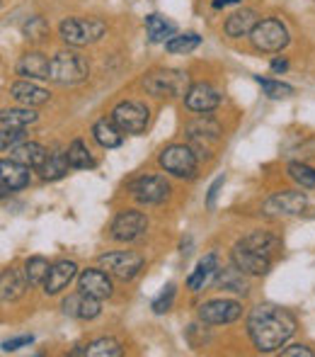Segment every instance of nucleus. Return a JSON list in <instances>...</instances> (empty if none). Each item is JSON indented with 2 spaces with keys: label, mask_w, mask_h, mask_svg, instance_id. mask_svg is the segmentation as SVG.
Listing matches in <instances>:
<instances>
[{
  "label": "nucleus",
  "mask_w": 315,
  "mask_h": 357,
  "mask_svg": "<svg viewBox=\"0 0 315 357\" xmlns=\"http://www.w3.org/2000/svg\"><path fill=\"white\" fill-rule=\"evenodd\" d=\"M296 331V321L289 311L277 306H257L248 319V333L259 353L282 348Z\"/></svg>",
  "instance_id": "obj_1"
},
{
  "label": "nucleus",
  "mask_w": 315,
  "mask_h": 357,
  "mask_svg": "<svg viewBox=\"0 0 315 357\" xmlns=\"http://www.w3.org/2000/svg\"><path fill=\"white\" fill-rule=\"evenodd\" d=\"M143 88H146V93L156 95V98H179V95H187L192 83H189V75L184 71L160 68V71H153L146 75Z\"/></svg>",
  "instance_id": "obj_2"
},
{
  "label": "nucleus",
  "mask_w": 315,
  "mask_h": 357,
  "mask_svg": "<svg viewBox=\"0 0 315 357\" xmlns=\"http://www.w3.org/2000/svg\"><path fill=\"white\" fill-rule=\"evenodd\" d=\"M90 73V66L80 54L73 52H58L51 59V80L58 85H76L83 83Z\"/></svg>",
  "instance_id": "obj_3"
},
{
  "label": "nucleus",
  "mask_w": 315,
  "mask_h": 357,
  "mask_svg": "<svg viewBox=\"0 0 315 357\" xmlns=\"http://www.w3.org/2000/svg\"><path fill=\"white\" fill-rule=\"evenodd\" d=\"M58 32H61V39L66 44L85 47V44H92L102 37L104 24L95 17H71V20H63Z\"/></svg>",
  "instance_id": "obj_4"
},
{
  "label": "nucleus",
  "mask_w": 315,
  "mask_h": 357,
  "mask_svg": "<svg viewBox=\"0 0 315 357\" xmlns=\"http://www.w3.org/2000/svg\"><path fill=\"white\" fill-rule=\"evenodd\" d=\"M250 39H252L255 49L259 52H282L284 47L289 44V32L279 20H262L257 22V27L250 32Z\"/></svg>",
  "instance_id": "obj_5"
},
{
  "label": "nucleus",
  "mask_w": 315,
  "mask_h": 357,
  "mask_svg": "<svg viewBox=\"0 0 315 357\" xmlns=\"http://www.w3.org/2000/svg\"><path fill=\"white\" fill-rule=\"evenodd\" d=\"M112 122L124 134H141L148 127V107L143 102H136V100L119 102L112 112Z\"/></svg>",
  "instance_id": "obj_6"
},
{
  "label": "nucleus",
  "mask_w": 315,
  "mask_h": 357,
  "mask_svg": "<svg viewBox=\"0 0 315 357\" xmlns=\"http://www.w3.org/2000/svg\"><path fill=\"white\" fill-rule=\"evenodd\" d=\"M160 165H163L168 173L177 175V178H192L194 170H197V153H194L189 146L175 144L168 146L160 155Z\"/></svg>",
  "instance_id": "obj_7"
},
{
  "label": "nucleus",
  "mask_w": 315,
  "mask_h": 357,
  "mask_svg": "<svg viewBox=\"0 0 315 357\" xmlns=\"http://www.w3.org/2000/svg\"><path fill=\"white\" fill-rule=\"evenodd\" d=\"M233 265L238 270H243L245 275H264L269 270V265H272V255L262 253L255 245L240 241L236 248H233Z\"/></svg>",
  "instance_id": "obj_8"
},
{
  "label": "nucleus",
  "mask_w": 315,
  "mask_h": 357,
  "mask_svg": "<svg viewBox=\"0 0 315 357\" xmlns=\"http://www.w3.org/2000/svg\"><path fill=\"white\" fill-rule=\"evenodd\" d=\"M99 265L102 268H107V273H112L114 278H119V280H134L138 273H141V268H143V258L141 255H136V253H107V255H102L99 258Z\"/></svg>",
  "instance_id": "obj_9"
},
{
  "label": "nucleus",
  "mask_w": 315,
  "mask_h": 357,
  "mask_svg": "<svg viewBox=\"0 0 315 357\" xmlns=\"http://www.w3.org/2000/svg\"><path fill=\"white\" fill-rule=\"evenodd\" d=\"M131 195L143 204H160L168 199L170 185L160 175H143L131 183Z\"/></svg>",
  "instance_id": "obj_10"
},
{
  "label": "nucleus",
  "mask_w": 315,
  "mask_h": 357,
  "mask_svg": "<svg viewBox=\"0 0 315 357\" xmlns=\"http://www.w3.org/2000/svg\"><path fill=\"white\" fill-rule=\"evenodd\" d=\"M308 204V197L303 192H279L274 197H269L267 202L262 204V212L267 216H293L301 214Z\"/></svg>",
  "instance_id": "obj_11"
},
{
  "label": "nucleus",
  "mask_w": 315,
  "mask_h": 357,
  "mask_svg": "<svg viewBox=\"0 0 315 357\" xmlns=\"http://www.w3.org/2000/svg\"><path fill=\"white\" fill-rule=\"evenodd\" d=\"M148 229V219L141 212H122L112 224V238L114 241H136L143 231Z\"/></svg>",
  "instance_id": "obj_12"
},
{
  "label": "nucleus",
  "mask_w": 315,
  "mask_h": 357,
  "mask_svg": "<svg viewBox=\"0 0 315 357\" xmlns=\"http://www.w3.org/2000/svg\"><path fill=\"white\" fill-rule=\"evenodd\" d=\"M240 304L238 301H231V299H213L209 304H204L199 309V319L204 324H211V326H221V324H231L240 316Z\"/></svg>",
  "instance_id": "obj_13"
},
{
  "label": "nucleus",
  "mask_w": 315,
  "mask_h": 357,
  "mask_svg": "<svg viewBox=\"0 0 315 357\" xmlns=\"http://www.w3.org/2000/svg\"><path fill=\"white\" fill-rule=\"evenodd\" d=\"M184 102L192 112H211L221 105V93L209 83H194L184 95Z\"/></svg>",
  "instance_id": "obj_14"
},
{
  "label": "nucleus",
  "mask_w": 315,
  "mask_h": 357,
  "mask_svg": "<svg viewBox=\"0 0 315 357\" xmlns=\"http://www.w3.org/2000/svg\"><path fill=\"white\" fill-rule=\"evenodd\" d=\"M0 190H3V197H8L13 190H22L29 185V168L17 160H3L0 163Z\"/></svg>",
  "instance_id": "obj_15"
},
{
  "label": "nucleus",
  "mask_w": 315,
  "mask_h": 357,
  "mask_svg": "<svg viewBox=\"0 0 315 357\" xmlns=\"http://www.w3.org/2000/svg\"><path fill=\"white\" fill-rule=\"evenodd\" d=\"M78 289L102 301L112 294V282L102 270H83V275L78 278Z\"/></svg>",
  "instance_id": "obj_16"
},
{
  "label": "nucleus",
  "mask_w": 315,
  "mask_h": 357,
  "mask_svg": "<svg viewBox=\"0 0 315 357\" xmlns=\"http://www.w3.org/2000/svg\"><path fill=\"white\" fill-rule=\"evenodd\" d=\"M63 311L73 319H83L90 321L95 316H99V299L85 294V291H78V294H71L66 301H63Z\"/></svg>",
  "instance_id": "obj_17"
},
{
  "label": "nucleus",
  "mask_w": 315,
  "mask_h": 357,
  "mask_svg": "<svg viewBox=\"0 0 315 357\" xmlns=\"http://www.w3.org/2000/svg\"><path fill=\"white\" fill-rule=\"evenodd\" d=\"M17 75H22V78H34V80L51 78V61H49L44 54L29 52L17 61Z\"/></svg>",
  "instance_id": "obj_18"
},
{
  "label": "nucleus",
  "mask_w": 315,
  "mask_h": 357,
  "mask_svg": "<svg viewBox=\"0 0 315 357\" xmlns=\"http://www.w3.org/2000/svg\"><path fill=\"white\" fill-rule=\"evenodd\" d=\"M76 263H71V260H61V263L51 265L47 282H44V291L47 294H58L63 287L71 284V280L76 278Z\"/></svg>",
  "instance_id": "obj_19"
},
{
  "label": "nucleus",
  "mask_w": 315,
  "mask_h": 357,
  "mask_svg": "<svg viewBox=\"0 0 315 357\" xmlns=\"http://www.w3.org/2000/svg\"><path fill=\"white\" fill-rule=\"evenodd\" d=\"M10 95H13L19 105H27V107L49 102V90L39 88V85L29 83V80H17V83L10 85Z\"/></svg>",
  "instance_id": "obj_20"
},
{
  "label": "nucleus",
  "mask_w": 315,
  "mask_h": 357,
  "mask_svg": "<svg viewBox=\"0 0 315 357\" xmlns=\"http://www.w3.org/2000/svg\"><path fill=\"white\" fill-rule=\"evenodd\" d=\"M27 284H29L27 273H22V270H17V268L5 270L3 280H0V296H3V301L19 299V296L24 294V289H27Z\"/></svg>",
  "instance_id": "obj_21"
},
{
  "label": "nucleus",
  "mask_w": 315,
  "mask_h": 357,
  "mask_svg": "<svg viewBox=\"0 0 315 357\" xmlns=\"http://www.w3.org/2000/svg\"><path fill=\"white\" fill-rule=\"evenodd\" d=\"M255 27H257V13L250 8L238 10V13H233L231 17L226 20V34L233 39L245 37V34H250Z\"/></svg>",
  "instance_id": "obj_22"
},
{
  "label": "nucleus",
  "mask_w": 315,
  "mask_h": 357,
  "mask_svg": "<svg viewBox=\"0 0 315 357\" xmlns=\"http://www.w3.org/2000/svg\"><path fill=\"white\" fill-rule=\"evenodd\" d=\"M13 160H17V163L27 165V168H42L44 160L49 158L47 149H44L42 144H34V142H27V144H19L13 149Z\"/></svg>",
  "instance_id": "obj_23"
},
{
  "label": "nucleus",
  "mask_w": 315,
  "mask_h": 357,
  "mask_svg": "<svg viewBox=\"0 0 315 357\" xmlns=\"http://www.w3.org/2000/svg\"><path fill=\"white\" fill-rule=\"evenodd\" d=\"M216 273H218V260H216V255H207V258H204L202 263L197 265V270H194V273L189 275L187 287L192 291L204 289V287L209 284V280H211Z\"/></svg>",
  "instance_id": "obj_24"
},
{
  "label": "nucleus",
  "mask_w": 315,
  "mask_h": 357,
  "mask_svg": "<svg viewBox=\"0 0 315 357\" xmlns=\"http://www.w3.org/2000/svg\"><path fill=\"white\" fill-rule=\"evenodd\" d=\"M92 137L102 149H117V146H122V129H119L114 122H109V119L95 122Z\"/></svg>",
  "instance_id": "obj_25"
},
{
  "label": "nucleus",
  "mask_w": 315,
  "mask_h": 357,
  "mask_svg": "<svg viewBox=\"0 0 315 357\" xmlns=\"http://www.w3.org/2000/svg\"><path fill=\"white\" fill-rule=\"evenodd\" d=\"M68 168H71L68 153H61V151H56V153H49V158L44 160V165L39 170H42V178L44 180H61L63 175L68 173Z\"/></svg>",
  "instance_id": "obj_26"
},
{
  "label": "nucleus",
  "mask_w": 315,
  "mask_h": 357,
  "mask_svg": "<svg viewBox=\"0 0 315 357\" xmlns=\"http://www.w3.org/2000/svg\"><path fill=\"white\" fill-rule=\"evenodd\" d=\"M146 29H148V39H151L153 44L172 39V34H175V24L170 22V20H165L163 15H148Z\"/></svg>",
  "instance_id": "obj_27"
},
{
  "label": "nucleus",
  "mask_w": 315,
  "mask_h": 357,
  "mask_svg": "<svg viewBox=\"0 0 315 357\" xmlns=\"http://www.w3.org/2000/svg\"><path fill=\"white\" fill-rule=\"evenodd\" d=\"M73 355H90V357H119L122 355V345L114 338H99L90 343L83 350H73Z\"/></svg>",
  "instance_id": "obj_28"
},
{
  "label": "nucleus",
  "mask_w": 315,
  "mask_h": 357,
  "mask_svg": "<svg viewBox=\"0 0 315 357\" xmlns=\"http://www.w3.org/2000/svg\"><path fill=\"white\" fill-rule=\"evenodd\" d=\"M34 122H37V114L32 109H3V114H0L3 129H24Z\"/></svg>",
  "instance_id": "obj_29"
},
{
  "label": "nucleus",
  "mask_w": 315,
  "mask_h": 357,
  "mask_svg": "<svg viewBox=\"0 0 315 357\" xmlns=\"http://www.w3.org/2000/svg\"><path fill=\"white\" fill-rule=\"evenodd\" d=\"M243 270H238L236 265L228 270H218V287L223 289H231V291H238V294H245L248 291V284L243 280Z\"/></svg>",
  "instance_id": "obj_30"
},
{
  "label": "nucleus",
  "mask_w": 315,
  "mask_h": 357,
  "mask_svg": "<svg viewBox=\"0 0 315 357\" xmlns=\"http://www.w3.org/2000/svg\"><path fill=\"white\" fill-rule=\"evenodd\" d=\"M199 44H202V37L189 32V34H182V37L168 39V42H165V49H168L170 54H189V52H194Z\"/></svg>",
  "instance_id": "obj_31"
},
{
  "label": "nucleus",
  "mask_w": 315,
  "mask_h": 357,
  "mask_svg": "<svg viewBox=\"0 0 315 357\" xmlns=\"http://www.w3.org/2000/svg\"><path fill=\"white\" fill-rule=\"evenodd\" d=\"M49 270H51V265H49L47 258H29L27 260V268H24V273H27V280L29 284H44L49 278Z\"/></svg>",
  "instance_id": "obj_32"
},
{
  "label": "nucleus",
  "mask_w": 315,
  "mask_h": 357,
  "mask_svg": "<svg viewBox=\"0 0 315 357\" xmlns=\"http://www.w3.org/2000/svg\"><path fill=\"white\" fill-rule=\"evenodd\" d=\"M66 153H68V160H71V168H92V165H95L88 146L80 142V139H76V142L68 146Z\"/></svg>",
  "instance_id": "obj_33"
},
{
  "label": "nucleus",
  "mask_w": 315,
  "mask_h": 357,
  "mask_svg": "<svg viewBox=\"0 0 315 357\" xmlns=\"http://www.w3.org/2000/svg\"><path fill=\"white\" fill-rule=\"evenodd\" d=\"M221 134V127L211 119H199V122L189 124V139L192 142H202L204 144V137H211V139H218Z\"/></svg>",
  "instance_id": "obj_34"
},
{
  "label": "nucleus",
  "mask_w": 315,
  "mask_h": 357,
  "mask_svg": "<svg viewBox=\"0 0 315 357\" xmlns=\"http://www.w3.org/2000/svg\"><path fill=\"white\" fill-rule=\"evenodd\" d=\"M257 83L262 85L264 93H267L269 98H274V100H282V98H289V95H293V88H291V85L279 83V80H267V78H262V75H259Z\"/></svg>",
  "instance_id": "obj_35"
},
{
  "label": "nucleus",
  "mask_w": 315,
  "mask_h": 357,
  "mask_svg": "<svg viewBox=\"0 0 315 357\" xmlns=\"http://www.w3.org/2000/svg\"><path fill=\"white\" fill-rule=\"evenodd\" d=\"M289 173H291V178L296 180L301 188H315V170L311 168V165L291 163L289 165Z\"/></svg>",
  "instance_id": "obj_36"
},
{
  "label": "nucleus",
  "mask_w": 315,
  "mask_h": 357,
  "mask_svg": "<svg viewBox=\"0 0 315 357\" xmlns=\"http://www.w3.org/2000/svg\"><path fill=\"white\" fill-rule=\"evenodd\" d=\"M22 29H24V37L32 39V42H39V39H44V34L49 32V24L44 17H29Z\"/></svg>",
  "instance_id": "obj_37"
},
{
  "label": "nucleus",
  "mask_w": 315,
  "mask_h": 357,
  "mask_svg": "<svg viewBox=\"0 0 315 357\" xmlns=\"http://www.w3.org/2000/svg\"><path fill=\"white\" fill-rule=\"evenodd\" d=\"M172 299H175V284H168L163 294L153 301V311H156V314H165V311L172 306Z\"/></svg>",
  "instance_id": "obj_38"
},
{
  "label": "nucleus",
  "mask_w": 315,
  "mask_h": 357,
  "mask_svg": "<svg viewBox=\"0 0 315 357\" xmlns=\"http://www.w3.org/2000/svg\"><path fill=\"white\" fill-rule=\"evenodd\" d=\"M22 139H24V129H3V137H0V149L8 151L10 146L22 142Z\"/></svg>",
  "instance_id": "obj_39"
},
{
  "label": "nucleus",
  "mask_w": 315,
  "mask_h": 357,
  "mask_svg": "<svg viewBox=\"0 0 315 357\" xmlns=\"http://www.w3.org/2000/svg\"><path fill=\"white\" fill-rule=\"evenodd\" d=\"M32 343H34L32 335H19V338L5 340V343H3V350H5V353H13V350H19V348H24V345H32Z\"/></svg>",
  "instance_id": "obj_40"
},
{
  "label": "nucleus",
  "mask_w": 315,
  "mask_h": 357,
  "mask_svg": "<svg viewBox=\"0 0 315 357\" xmlns=\"http://www.w3.org/2000/svg\"><path fill=\"white\" fill-rule=\"evenodd\" d=\"M284 357H313V350L306 348V345H291V348L282 350Z\"/></svg>",
  "instance_id": "obj_41"
},
{
  "label": "nucleus",
  "mask_w": 315,
  "mask_h": 357,
  "mask_svg": "<svg viewBox=\"0 0 315 357\" xmlns=\"http://www.w3.org/2000/svg\"><path fill=\"white\" fill-rule=\"evenodd\" d=\"M221 188H223V178H216L211 188H209V199H207V207L209 209L216 207V197H218V190H221Z\"/></svg>",
  "instance_id": "obj_42"
},
{
  "label": "nucleus",
  "mask_w": 315,
  "mask_h": 357,
  "mask_svg": "<svg viewBox=\"0 0 315 357\" xmlns=\"http://www.w3.org/2000/svg\"><path fill=\"white\" fill-rule=\"evenodd\" d=\"M289 68V63L286 61H282V59H277V61H272V71H277V73H284Z\"/></svg>",
  "instance_id": "obj_43"
},
{
  "label": "nucleus",
  "mask_w": 315,
  "mask_h": 357,
  "mask_svg": "<svg viewBox=\"0 0 315 357\" xmlns=\"http://www.w3.org/2000/svg\"><path fill=\"white\" fill-rule=\"evenodd\" d=\"M240 3V0H213V8H226V5Z\"/></svg>",
  "instance_id": "obj_44"
}]
</instances>
